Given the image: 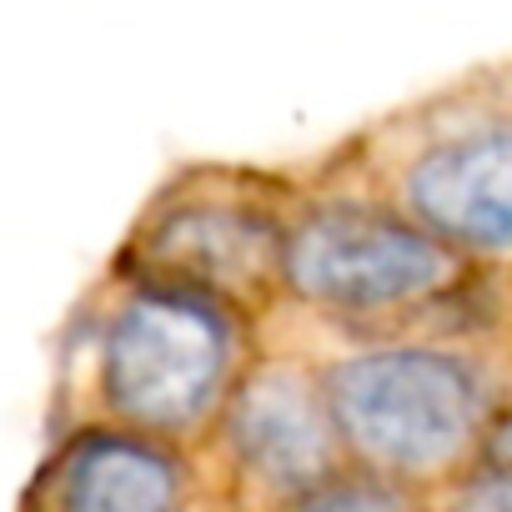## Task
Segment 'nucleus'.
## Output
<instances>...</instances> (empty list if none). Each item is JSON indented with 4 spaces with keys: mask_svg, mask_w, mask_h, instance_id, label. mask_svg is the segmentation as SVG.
<instances>
[{
    "mask_svg": "<svg viewBox=\"0 0 512 512\" xmlns=\"http://www.w3.org/2000/svg\"><path fill=\"white\" fill-rule=\"evenodd\" d=\"M201 487L221 512H282L312 482L347 462L317 352L267 327L211 432L191 447Z\"/></svg>",
    "mask_w": 512,
    "mask_h": 512,
    "instance_id": "6",
    "label": "nucleus"
},
{
    "mask_svg": "<svg viewBox=\"0 0 512 512\" xmlns=\"http://www.w3.org/2000/svg\"><path fill=\"white\" fill-rule=\"evenodd\" d=\"M267 342V322L191 287L106 272L71 357V412L196 447Z\"/></svg>",
    "mask_w": 512,
    "mask_h": 512,
    "instance_id": "2",
    "label": "nucleus"
},
{
    "mask_svg": "<svg viewBox=\"0 0 512 512\" xmlns=\"http://www.w3.org/2000/svg\"><path fill=\"white\" fill-rule=\"evenodd\" d=\"M432 512H512V462L477 457L432 492Z\"/></svg>",
    "mask_w": 512,
    "mask_h": 512,
    "instance_id": "9",
    "label": "nucleus"
},
{
    "mask_svg": "<svg viewBox=\"0 0 512 512\" xmlns=\"http://www.w3.org/2000/svg\"><path fill=\"white\" fill-rule=\"evenodd\" d=\"M282 512H432V492H422L412 482H397V477L347 457L337 472L312 482Z\"/></svg>",
    "mask_w": 512,
    "mask_h": 512,
    "instance_id": "8",
    "label": "nucleus"
},
{
    "mask_svg": "<svg viewBox=\"0 0 512 512\" xmlns=\"http://www.w3.org/2000/svg\"><path fill=\"white\" fill-rule=\"evenodd\" d=\"M312 352L347 457L422 492L467 472L512 402L507 337H377Z\"/></svg>",
    "mask_w": 512,
    "mask_h": 512,
    "instance_id": "3",
    "label": "nucleus"
},
{
    "mask_svg": "<svg viewBox=\"0 0 512 512\" xmlns=\"http://www.w3.org/2000/svg\"><path fill=\"white\" fill-rule=\"evenodd\" d=\"M277 322L312 327V342L297 337L307 347L502 337V267L452 251L372 181L322 151L317 161H302L287 211Z\"/></svg>",
    "mask_w": 512,
    "mask_h": 512,
    "instance_id": "1",
    "label": "nucleus"
},
{
    "mask_svg": "<svg viewBox=\"0 0 512 512\" xmlns=\"http://www.w3.org/2000/svg\"><path fill=\"white\" fill-rule=\"evenodd\" d=\"M482 457L487 462H512V402L497 412V422H492V432L482 442Z\"/></svg>",
    "mask_w": 512,
    "mask_h": 512,
    "instance_id": "10",
    "label": "nucleus"
},
{
    "mask_svg": "<svg viewBox=\"0 0 512 512\" xmlns=\"http://www.w3.org/2000/svg\"><path fill=\"white\" fill-rule=\"evenodd\" d=\"M206 487L191 447L106 422L56 427L16 512H201Z\"/></svg>",
    "mask_w": 512,
    "mask_h": 512,
    "instance_id": "7",
    "label": "nucleus"
},
{
    "mask_svg": "<svg viewBox=\"0 0 512 512\" xmlns=\"http://www.w3.org/2000/svg\"><path fill=\"white\" fill-rule=\"evenodd\" d=\"M502 337L512 342V267H502Z\"/></svg>",
    "mask_w": 512,
    "mask_h": 512,
    "instance_id": "11",
    "label": "nucleus"
},
{
    "mask_svg": "<svg viewBox=\"0 0 512 512\" xmlns=\"http://www.w3.org/2000/svg\"><path fill=\"white\" fill-rule=\"evenodd\" d=\"M482 267H512V61L477 66L327 151Z\"/></svg>",
    "mask_w": 512,
    "mask_h": 512,
    "instance_id": "4",
    "label": "nucleus"
},
{
    "mask_svg": "<svg viewBox=\"0 0 512 512\" xmlns=\"http://www.w3.org/2000/svg\"><path fill=\"white\" fill-rule=\"evenodd\" d=\"M297 181L302 166L181 161L151 186L106 272L191 287L272 327Z\"/></svg>",
    "mask_w": 512,
    "mask_h": 512,
    "instance_id": "5",
    "label": "nucleus"
}]
</instances>
